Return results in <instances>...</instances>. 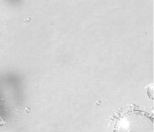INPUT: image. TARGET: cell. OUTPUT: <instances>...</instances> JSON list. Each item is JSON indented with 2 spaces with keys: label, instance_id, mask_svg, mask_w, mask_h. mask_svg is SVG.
Wrapping results in <instances>:
<instances>
[{
  "label": "cell",
  "instance_id": "obj_1",
  "mask_svg": "<svg viewBox=\"0 0 154 132\" xmlns=\"http://www.w3.org/2000/svg\"><path fill=\"white\" fill-rule=\"evenodd\" d=\"M112 128V132H154L153 117L132 106L119 113Z\"/></svg>",
  "mask_w": 154,
  "mask_h": 132
},
{
  "label": "cell",
  "instance_id": "obj_2",
  "mask_svg": "<svg viewBox=\"0 0 154 132\" xmlns=\"http://www.w3.org/2000/svg\"><path fill=\"white\" fill-rule=\"evenodd\" d=\"M5 123H6V121L4 118L2 117H0V126H2L4 125H5Z\"/></svg>",
  "mask_w": 154,
  "mask_h": 132
}]
</instances>
